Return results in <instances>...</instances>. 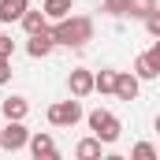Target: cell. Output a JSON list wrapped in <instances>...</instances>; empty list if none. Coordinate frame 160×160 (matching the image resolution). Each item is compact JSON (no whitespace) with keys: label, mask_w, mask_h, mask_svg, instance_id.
Instances as JSON below:
<instances>
[{"label":"cell","mask_w":160,"mask_h":160,"mask_svg":"<svg viewBox=\"0 0 160 160\" xmlns=\"http://www.w3.org/2000/svg\"><path fill=\"white\" fill-rule=\"evenodd\" d=\"M22 145H30V130L22 127V119H8V127L0 130V149H22Z\"/></svg>","instance_id":"277c9868"},{"label":"cell","mask_w":160,"mask_h":160,"mask_svg":"<svg viewBox=\"0 0 160 160\" xmlns=\"http://www.w3.org/2000/svg\"><path fill=\"white\" fill-rule=\"evenodd\" d=\"M71 93L75 97H86V93H93V75L89 71H71Z\"/></svg>","instance_id":"30bf717a"},{"label":"cell","mask_w":160,"mask_h":160,"mask_svg":"<svg viewBox=\"0 0 160 160\" xmlns=\"http://www.w3.org/2000/svg\"><path fill=\"white\" fill-rule=\"evenodd\" d=\"M52 38H56V45H71V48H78V45H86V41L93 38V22H89L86 15L60 19V22L52 26Z\"/></svg>","instance_id":"6da1fadb"},{"label":"cell","mask_w":160,"mask_h":160,"mask_svg":"<svg viewBox=\"0 0 160 160\" xmlns=\"http://www.w3.org/2000/svg\"><path fill=\"white\" fill-rule=\"evenodd\" d=\"M130 157H134V160H157V149H153L149 142H138V145L130 149Z\"/></svg>","instance_id":"e0dca14e"},{"label":"cell","mask_w":160,"mask_h":160,"mask_svg":"<svg viewBox=\"0 0 160 160\" xmlns=\"http://www.w3.org/2000/svg\"><path fill=\"white\" fill-rule=\"evenodd\" d=\"M145 26H149V34H153V38H160V11H153V15L145 19Z\"/></svg>","instance_id":"ffe728a7"},{"label":"cell","mask_w":160,"mask_h":160,"mask_svg":"<svg viewBox=\"0 0 160 160\" xmlns=\"http://www.w3.org/2000/svg\"><path fill=\"white\" fill-rule=\"evenodd\" d=\"M89 130H93V134H97L104 145H112V142L119 138V130H123V127H119V119H116L112 112H104V108H93V112H89Z\"/></svg>","instance_id":"7a4b0ae2"},{"label":"cell","mask_w":160,"mask_h":160,"mask_svg":"<svg viewBox=\"0 0 160 160\" xmlns=\"http://www.w3.org/2000/svg\"><path fill=\"white\" fill-rule=\"evenodd\" d=\"M26 8H30V0H0V22H15V19H22Z\"/></svg>","instance_id":"ba28073f"},{"label":"cell","mask_w":160,"mask_h":160,"mask_svg":"<svg viewBox=\"0 0 160 160\" xmlns=\"http://www.w3.org/2000/svg\"><path fill=\"white\" fill-rule=\"evenodd\" d=\"M93 89H97V93H116V71H101V75H93Z\"/></svg>","instance_id":"2e32d148"},{"label":"cell","mask_w":160,"mask_h":160,"mask_svg":"<svg viewBox=\"0 0 160 160\" xmlns=\"http://www.w3.org/2000/svg\"><path fill=\"white\" fill-rule=\"evenodd\" d=\"M8 78H11V56H8V52H0V86H4Z\"/></svg>","instance_id":"ac0fdd59"},{"label":"cell","mask_w":160,"mask_h":160,"mask_svg":"<svg viewBox=\"0 0 160 160\" xmlns=\"http://www.w3.org/2000/svg\"><path fill=\"white\" fill-rule=\"evenodd\" d=\"M22 30H26V34L45 30V11H30V8H26V15H22Z\"/></svg>","instance_id":"9a60e30c"},{"label":"cell","mask_w":160,"mask_h":160,"mask_svg":"<svg viewBox=\"0 0 160 160\" xmlns=\"http://www.w3.org/2000/svg\"><path fill=\"white\" fill-rule=\"evenodd\" d=\"M0 52H8V56H11V52H15V41L8 38V34H0Z\"/></svg>","instance_id":"44dd1931"},{"label":"cell","mask_w":160,"mask_h":160,"mask_svg":"<svg viewBox=\"0 0 160 160\" xmlns=\"http://www.w3.org/2000/svg\"><path fill=\"white\" fill-rule=\"evenodd\" d=\"M78 119H82V104L78 101H56L48 108V123L52 127H75Z\"/></svg>","instance_id":"3957f363"},{"label":"cell","mask_w":160,"mask_h":160,"mask_svg":"<svg viewBox=\"0 0 160 160\" xmlns=\"http://www.w3.org/2000/svg\"><path fill=\"white\" fill-rule=\"evenodd\" d=\"M134 75H138V78H157L160 75V67L149 60V52H142V56L134 60Z\"/></svg>","instance_id":"5bb4252c"},{"label":"cell","mask_w":160,"mask_h":160,"mask_svg":"<svg viewBox=\"0 0 160 160\" xmlns=\"http://www.w3.org/2000/svg\"><path fill=\"white\" fill-rule=\"evenodd\" d=\"M157 130H160V116H157Z\"/></svg>","instance_id":"603a6c76"},{"label":"cell","mask_w":160,"mask_h":160,"mask_svg":"<svg viewBox=\"0 0 160 160\" xmlns=\"http://www.w3.org/2000/svg\"><path fill=\"white\" fill-rule=\"evenodd\" d=\"M30 153L38 160H56V142H52L48 134H34V138H30Z\"/></svg>","instance_id":"52a82bcc"},{"label":"cell","mask_w":160,"mask_h":160,"mask_svg":"<svg viewBox=\"0 0 160 160\" xmlns=\"http://www.w3.org/2000/svg\"><path fill=\"white\" fill-rule=\"evenodd\" d=\"M116 97H119V101H134V97H138V75L116 71Z\"/></svg>","instance_id":"8992f818"},{"label":"cell","mask_w":160,"mask_h":160,"mask_svg":"<svg viewBox=\"0 0 160 160\" xmlns=\"http://www.w3.org/2000/svg\"><path fill=\"white\" fill-rule=\"evenodd\" d=\"M157 11V0H127V15L130 19H149Z\"/></svg>","instance_id":"7c38bea8"},{"label":"cell","mask_w":160,"mask_h":160,"mask_svg":"<svg viewBox=\"0 0 160 160\" xmlns=\"http://www.w3.org/2000/svg\"><path fill=\"white\" fill-rule=\"evenodd\" d=\"M71 8H75V0H45V8H41V11H45L48 19H67V15H71Z\"/></svg>","instance_id":"4fadbf2b"},{"label":"cell","mask_w":160,"mask_h":160,"mask_svg":"<svg viewBox=\"0 0 160 160\" xmlns=\"http://www.w3.org/2000/svg\"><path fill=\"white\" fill-rule=\"evenodd\" d=\"M52 45H56L52 30H38V34H30V45H26V52H30L34 60H41V56H48V52H52Z\"/></svg>","instance_id":"5b68a950"},{"label":"cell","mask_w":160,"mask_h":160,"mask_svg":"<svg viewBox=\"0 0 160 160\" xmlns=\"http://www.w3.org/2000/svg\"><path fill=\"white\" fill-rule=\"evenodd\" d=\"M104 11H112V15H127V0H104Z\"/></svg>","instance_id":"d6986e66"},{"label":"cell","mask_w":160,"mask_h":160,"mask_svg":"<svg viewBox=\"0 0 160 160\" xmlns=\"http://www.w3.org/2000/svg\"><path fill=\"white\" fill-rule=\"evenodd\" d=\"M149 60H153V63H157V67H160V41H157V45H153V48H149Z\"/></svg>","instance_id":"7402d4cb"},{"label":"cell","mask_w":160,"mask_h":160,"mask_svg":"<svg viewBox=\"0 0 160 160\" xmlns=\"http://www.w3.org/2000/svg\"><path fill=\"white\" fill-rule=\"evenodd\" d=\"M101 145H104V142H101L97 134H93V138H82L78 149H75V157H78V160H97V157H101Z\"/></svg>","instance_id":"8fae6325"},{"label":"cell","mask_w":160,"mask_h":160,"mask_svg":"<svg viewBox=\"0 0 160 160\" xmlns=\"http://www.w3.org/2000/svg\"><path fill=\"white\" fill-rule=\"evenodd\" d=\"M0 112H4V119H22L30 112V104H26V97H8L0 104Z\"/></svg>","instance_id":"9c48e42d"}]
</instances>
